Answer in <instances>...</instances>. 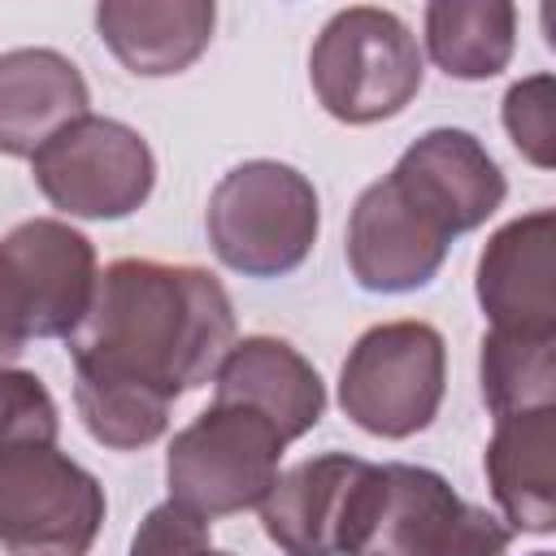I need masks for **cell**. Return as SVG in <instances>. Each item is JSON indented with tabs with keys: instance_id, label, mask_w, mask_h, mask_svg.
<instances>
[{
	"instance_id": "6da1fadb",
	"label": "cell",
	"mask_w": 556,
	"mask_h": 556,
	"mask_svg": "<svg viewBox=\"0 0 556 556\" xmlns=\"http://www.w3.org/2000/svg\"><path fill=\"white\" fill-rule=\"evenodd\" d=\"M65 343L78 374L135 382L174 404L213 382L235 343V304L200 265L122 256L100 269L91 308Z\"/></svg>"
},
{
	"instance_id": "7a4b0ae2",
	"label": "cell",
	"mask_w": 556,
	"mask_h": 556,
	"mask_svg": "<svg viewBox=\"0 0 556 556\" xmlns=\"http://www.w3.org/2000/svg\"><path fill=\"white\" fill-rule=\"evenodd\" d=\"M208 243L243 278H282L300 269L321 230L317 187L287 161H243L208 195Z\"/></svg>"
},
{
	"instance_id": "3957f363",
	"label": "cell",
	"mask_w": 556,
	"mask_h": 556,
	"mask_svg": "<svg viewBox=\"0 0 556 556\" xmlns=\"http://www.w3.org/2000/svg\"><path fill=\"white\" fill-rule=\"evenodd\" d=\"M96 248L61 217H26L0 239V369L30 339H70L96 295Z\"/></svg>"
},
{
	"instance_id": "277c9868",
	"label": "cell",
	"mask_w": 556,
	"mask_h": 556,
	"mask_svg": "<svg viewBox=\"0 0 556 556\" xmlns=\"http://www.w3.org/2000/svg\"><path fill=\"white\" fill-rule=\"evenodd\" d=\"M426 78L417 35L374 4L339 9L308 52V83L317 104L343 126H374L400 117Z\"/></svg>"
},
{
	"instance_id": "5b68a950",
	"label": "cell",
	"mask_w": 556,
	"mask_h": 556,
	"mask_svg": "<svg viewBox=\"0 0 556 556\" xmlns=\"http://www.w3.org/2000/svg\"><path fill=\"white\" fill-rule=\"evenodd\" d=\"M447 391V343L430 321L400 317L369 326L343 356L339 408L374 439L421 434Z\"/></svg>"
},
{
	"instance_id": "8992f818",
	"label": "cell",
	"mask_w": 556,
	"mask_h": 556,
	"mask_svg": "<svg viewBox=\"0 0 556 556\" xmlns=\"http://www.w3.org/2000/svg\"><path fill=\"white\" fill-rule=\"evenodd\" d=\"M287 439L243 404H208L165 447L169 500L204 521L256 508L282 473Z\"/></svg>"
},
{
	"instance_id": "52a82bcc",
	"label": "cell",
	"mask_w": 556,
	"mask_h": 556,
	"mask_svg": "<svg viewBox=\"0 0 556 556\" xmlns=\"http://www.w3.org/2000/svg\"><path fill=\"white\" fill-rule=\"evenodd\" d=\"M104 486L56 443L0 447V547L87 556L104 526Z\"/></svg>"
},
{
	"instance_id": "ba28073f",
	"label": "cell",
	"mask_w": 556,
	"mask_h": 556,
	"mask_svg": "<svg viewBox=\"0 0 556 556\" xmlns=\"http://www.w3.org/2000/svg\"><path fill=\"white\" fill-rule=\"evenodd\" d=\"M30 174L43 200L65 217L117 222L152 195L156 156L135 126L87 113L30 156Z\"/></svg>"
},
{
	"instance_id": "9c48e42d",
	"label": "cell",
	"mask_w": 556,
	"mask_h": 556,
	"mask_svg": "<svg viewBox=\"0 0 556 556\" xmlns=\"http://www.w3.org/2000/svg\"><path fill=\"white\" fill-rule=\"evenodd\" d=\"M378 495L382 465L321 452L282 469L256 513L265 539L282 556H356Z\"/></svg>"
},
{
	"instance_id": "30bf717a",
	"label": "cell",
	"mask_w": 556,
	"mask_h": 556,
	"mask_svg": "<svg viewBox=\"0 0 556 556\" xmlns=\"http://www.w3.org/2000/svg\"><path fill=\"white\" fill-rule=\"evenodd\" d=\"M513 530L426 465H382V495L356 556H504Z\"/></svg>"
},
{
	"instance_id": "8fae6325",
	"label": "cell",
	"mask_w": 556,
	"mask_h": 556,
	"mask_svg": "<svg viewBox=\"0 0 556 556\" xmlns=\"http://www.w3.org/2000/svg\"><path fill=\"white\" fill-rule=\"evenodd\" d=\"M447 239L486 226L500 213L508 182L478 135L460 126H434L413 139L387 174Z\"/></svg>"
},
{
	"instance_id": "7c38bea8",
	"label": "cell",
	"mask_w": 556,
	"mask_h": 556,
	"mask_svg": "<svg viewBox=\"0 0 556 556\" xmlns=\"http://www.w3.org/2000/svg\"><path fill=\"white\" fill-rule=\"evenodd\" d=\"M447 243L452 239L391 178H378L352 204L343 256L356 287L374 295H404L439 278Z\"/></svg>"
},
{
	"instance_id": "4fadbf2b",
	"label": "cell",
	"mask_w": 556,
	"mask_h": 556,
	"mask_svg": "<svg viewBox=\"0 0 556 556\" xmlns=\"http://www.w3.org/2000/svg\"><path fill=\"white\" fill-rule=\"evenodd\" d=\"M556 213L534 208L504 222L478 256V304L491 330L556 334Z\"/></svg>"
},
{
	"instance_id": "5bb4252c",
	"label": "cell",
	"mask_w": 556,
	"mask_h": 556,
	"mask_svg": "<svg viewBox=\"0 0 556 556\" xmlns=\"http://www.w3.org/2000/svg\"><path fill=\"white\" fill-rule=\"evenodd\" d=\"M217 404H243L261 413L287 443L304 439L326 413V382L313 361L274 334L235 339L213 374Z\"/></svg>"
},
{
	"instance_id": "9a60e30c",
	"label": "cell",
	"mask_w": 556,
	"mask_h": 556,
	"mask_svg": "<svg viewBox=\"0 0 556 556\" xmlns=\"http://www.w3.org/2000/svg\"><path fill=\"white\" fill-rule=\"evenodd\" d=\"M91 113L83 70L56 48L0 52V156H35L56 130Z\"/></svg>"
},
{
	"instance_id": "2e32d148",
	"label": "cell",
	"mask_w": 556,
	"mask_h": 556,
	"mask_svg": "<svg viewBox=\"0 0 556 556\" xmlns=\"http://www.w3.org/2000/svg\"><path fill=\"white\" fill-rule=\"evenodd\" d=\"M217 9L208 0H100L96 30L135 78H174L213 43Z\"/></svg>"
},
{
	"instance_id": "e0dca14e",
	"label": "cell",
	"mask_w": 556,
	"mask_h": 556,
	"mask_svg": "<svg viewBox=\"0 0 556 556\" xmlns=\"http://www.w3.org/2000/svg\"><path fill=\"white\" fill-rule=\"evenodd\" d=\"M556 408H534L500 417L482 452L486 486L500 508V521L521 534L556 530Z\"/></svg>"
},
{
	"instance_id": "ac0fdd59",
	"label": "cell",
	"mask_w": 556,
	"mask_h": 556,
	"mask_svg": "<svg viewBox=\"0 0 556 556\" xmlns=\"http://www.w3.org/2000/svg\"><path fill=\"white\" fill-rule=\"evenodd\" d=\"M426 56L460 83H486L517 52V9L508 0H434L426 4Z\"/></svg>"
},
{
	"instance_id": "d6986e66",
	"label": "cell",
	"mask_w": 556,
	"mask_h": 556,
	"mask_svg": "<svg viewBox=\"0 0 556 556\" xmlns=\"http://www.w3.org/2000/svg\"><path fill=\"white\" fill-rule=\"evenodd\" d=\"M482 404L491 417H517L534 408H556V334L491 330L478 352Z\"/></svg>"
},
{
	"instance_id": "ffe728a7",
	"label": "cell",
	"mask_w": 556,
	"mask_h": 556,
	"mask_svg": "<svg viewBox=\"0 0 556 556\" xmlns=\"http://www.w3.org/2000/svg\"><path fill=\"white\" fill-rule=\"evenodd\" d=\"M74 408L87 426V434L100 447L113 452H139L148 443H156L169 430V400L135 387V382H117L104 374H78L74 369Z\"/></svg>"
},
{
	"instance_id": "44dd1931",
	"label": "cell",
	"mask_w": 556,
	"mask_h": 556,
	"mask_svg": "<svg viewBox=\"0 0 556 556\" xmlns=\"http://www.w3.org/2000/svg\"><path fill=\"white\" fill-rule=\"evenodd\" d=\"M504 130L513 148L534 165L552 169L556 165V87L552 74H530L504 91Z\"/></svg>"
},
{
	"instance_id": "7402d4cb",
	"label": "cell",
	"mask_w": 556,
	"mask_h": 556,
	"mask_svg": "<svg viewBox=\"0 0 556 556\" xmlns=\"http://www.w3.org/2000/svg\"><path fill=\"white\" fill-rule=\"evenodd\" d=\"M61 413L52 391L30 369H0V447L56 443Z\"/></svg>"
},
{
	"instance_id": "603a6c76",
	"label": "cell",
	"mask_w": 556,
	"mask_h": 556,
	"mask_svg": "<svg viewBox=\"0 0 556 556\" xmlns=\"http://www.w3.org/2000/svg\"><path fill=\"white\" fill-rule=\"evenodd\" d=\"M213 547V534H208V521L191 508H182L178 500H165L156 504L135 539H130V556H200Z\"/></svg>"
},
{
	"instance_id": "cb8c5ba5",
	"label": "cell",
	"mask_w": 556,
	"mask_h": 556,
	"mask_svg": "<svg viewBox=\"0 0 556 556\" xmlns=\"http://www.w3.org/2000/svg\"><path fill=\"white\" fill-rule=\"evenodd\" d=\"M534 556H552V552H534Z\"/></svg>"
}]
</instances>
